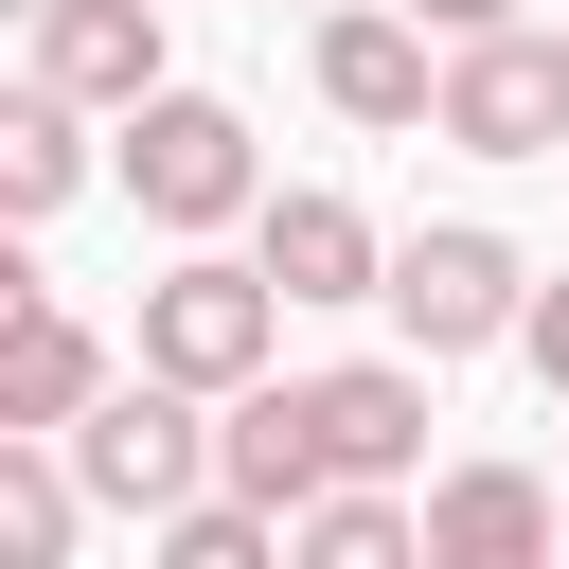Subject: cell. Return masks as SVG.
<instances>
[{"label": "cell", "mask_w": 569, "mask_h": 569, "mask_svg": "<svg viewBox=\"0 0 569 569\" xmlns=\"http://www.w3.org/2000/svg\"><path fill=\"white\" fill-rule=\"evenodd\" d=\"M213 427H231L213 391L124 373V391H107L89 427H53V445H71V480H89L107 516H142V533H160V516H196V498H213Z\"/></svg>", "instance_id": "6da1fadb"}, {"label": "cell", "mask_w": 569, "mask_h": 569, "mask_svg": "<svg viewBox=\"0 0 569 569\" xmlns=\"http://www.w3.org/2000/svg\"><path fill=\"white\" fill-rule=\"evenodd\" d=\"M267 356H284V284L267 267H231V249H178L160 284H142V373H178V391H267Z\"/></svg>", "instance_id": "7a4b0ae2"}, {"label": "cell", "mask_w": 569, "mask_h": 569, "mask_svg": "<svg viewBox=\"0 0 569 569\" xmlns=\"http://www.w3.org/2000/svg\"><path fill=\"white\" fill-rule=\"evenodd\" d=\"M124 196L196 249V231H231V213H267V160H249V107H213V89H160V107H124Z\"/></svg>", "instance_id": "3957f363"}, {"label": "cell", "mask_w": 569, "mask_h": 569, "mask_svg": "<svg viewBox=\"0 0 569 569\" xmlns=\"http://www.w3.org/2000/svg\"><path fill=\"white\" fill-rule=\"evenodd\" d=\"M516 320H533V267H516L480 213H445V231H409V249H391V338H409L427 373H445V356H498Z\"/></svg>", "instance_id": "277c9868"}, {"label": "cell", "mask_w": 569, "mask_h": 569, "mask_svg": "<svg viewBox=\"0 0 569 569\" xmlns=\"http://www.w3.org/2000/svg\"><path fill=\"white\" fill-rule=\"evenodd\" d=\"M427 142H462V160H569V36H551V18L462 36V53H445V124H427Z\"/></svg>", "instance_id": "5b68a950"}, {"label": "cell", "mask_w": 569, "mask_h": 569, "mask_svg": "<svg viewBox=\"0 0 569 569\" xmlns=\"http://www.w3.org/2000/svg\"><path fill=\"white\" fill-rule=\"evenodd\" d=\"M302 391V445H320V480L356 498H409V462H427V356H338V373H284Z\"/></svg>", "instance_id": "8992f818"}, {"label": "cell", "mask_w": 569, "mask_h": 569, "mask_svg": "<svg viewBox=\"0 0 569 569\" xmlns=\"http://www.w3.org/2000/svg\"><path fill=\"white\" fill-rule=\"evenodd\" d=\"M320 107L373 124V142L445 124V36H427L409 0H338V18H320Z\"/></svg>", "instance_id": "52a82bcc"}, {"label": "cell", "mask_w": 569, "mask_h": 569, "mask_svg": "<svg viewBox=\"0 0 569 569\" xmlns=\"http://www.w3.org/2000/svg\"><path fill=\"white\" fill-rule=\"evenodd\" d=\"M427 569H569V498L533 462H445L427 480Z\"/></svg>", "instance_id": "ba28073f"}, {"label": "cell", "mask_w": 569, "mask_h": 569, "mask_svg": "<svg viewBox=\"0 0 569 569\" xmlns=\"http://www.w3.org/2000/svg\"><path fill=\"white\" fill-rule=\"evenodd\" d=\"M249 267H267L284 302H391V231H373L356 196H320V178L249 213Z\"/></svg>", "instance_id": "9c48e42d"}, {"label": "cell", "mask_w": 569, "mask_h": 569, "mask_svg": "<svg viewBox=\"0 0 569 569\" xmlns=\"http://www.w3.org/2000/svg\"><path fill=\"white\" fill-rule=\"evenodd\" d=\"M124 373H142V356H107L53 284H36V302H0V427H89Z\"/></svg>", "instance_id": "30bf717a"}, {"label": "cell", "mask_w": 569, "mask_h": 569, "mask_svg": "<svg viewBox=\"0 0 569 569\" xmlns=\"http://www.w3.org/2000/svg\"><path fill=\"white\" fill-rule=\"evenodd\" d=\"M36 89H71V107H160L178 71H160V0H53L36 18Z\"/></svg>", "instance_id": "8fae6325"}, {"label": "cell", "mask_w": 569, "mask_h": 569, "mask_svg": "<svg viewBox=\"0 0 569 569\" xmlns=\"http://www.w3.org/2000/svg\"><path fill=\"white\" fill-rule=\"evenodd\" d=\"M213 480H231L249 516H284V533L338 498V480H320V445H302V391H284V373H267V391H231V427H213Z\"/></svg>", "instance_id": "7c38bea8"}, {"label": "cell", "mask_w": 569, "mask_h": 569, "mask_svg": "<svg viewBox=\"0 0 569 569\" xmlns=\"http://www.w3.org/2000/svg\"><path fill=\"white\" fill-rule=\"evenodd\" d=\"M89 516H107V498L71 480V445H53V427H0V569H71Z\"/></svg>", "instance_id": "4fadbf2b"}, {"label": "cell", "mask_w": 569, "mask_h": 569, "mask_svg": "<svg viewBox=\"0 0 569 569\" xmlns=\"http://www.w3.org/2000/svg\"><path fill=\"white\" fill-rule=\"evenodd\" d=\"M71 196H89V107L18 71V107H0V213L36 231V213H71Z\"/></svg>", "instance_id": "5bb4252c"}, {"label": "cell", "mask_w": 569, "mask_h": 569, "mask_svg": "<svg viewBox=\"0 0 569 569\" xmlns=\"http://www.w3.org/2000/svg\"><path fill=\"white\" fill-rule=\"evenodd\" d=\"M284 569H427V498H320L302 533H284Z\"/></svg>", "instance_id": "9a60e30c"}, {"label": "cell", "mask_w": 569, "mask_h": 569, "mask_svg": "<svg viewBox=\"0 0 569 569\" xmlns=\"http://www.w3.org/2000/svg\"><path fill=\"white\" fill-rule=\"evenodd\" d=\"M142 569H284V516H249V498L213 480L196 516H160V533H142Z\"/></svg>", "instance_id": "2e32d148"}, {"label": "cell", "mask_w": 569, "mask_h": 569, "mask_svg": "<svg viewBox=\"0 0 569 569\" xmlns=\"http://www.w3.org/2000/svg\"><path fill=\"white\" fill-rule=\"evenodd\" d=\"M516 356H533V391H551V409H569V267H551V284H533V320H516Z\"/></svg>", "instance_id": "e0dca14e"}, {"label": "cell", "mask_w": 569, "mask_h": 569, "mask_svg": "<svg viewBox=\"0 0 569 569\" xmlns=\"http://www.w3.org/2000/svg\"><path fill=\"white\" fill-rule=\"evenodd\" d=\"M409 18H427V36H445V53H462V36H516V18H533V0H409Z\"/></svg>", "instance_id": "ac0fdd59"}, {"label": "cell", "mask_w": 569, "mask_h": 569, "mask_svg": "<svg viewBox=\"0 0 569 569\" xmlns=\"http://www.w3.org/2000/svg\"><path fill=\"white\" fill-rule=\"evenodd\" d=\"M267 18H284V0H267ZM302 18H338V0H302Z\"/></svg>", "instance_id": "d6986e66"}, {"label": "cell", "mask_w": 569, "mask_h": 569, "mask_svg": "<svg viewBox=\"0 0 569 569\" xmlns=\"http://www.w3.org/2000/svg\"><path fill=\"white\" fill-rule=\"evenodd\" d=\"M18 18H53V0H18Z\"/></svg>", "instance_id": "ffe728a7"}]
</instances>
